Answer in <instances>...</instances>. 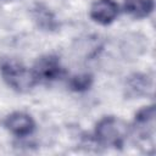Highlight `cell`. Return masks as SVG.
I'll use <instances>...</instances> for the list:
<instances>
[{"instance_id": "cell-3", "label": "cell", "mask_w": 156, "mask_h": 156, "mask_svg": "<svg viewBox=\"0 0 156 156\" xmlns=\"http://www.w3.org/2000/svg\"><path fill=\"white\" fill-rule=\"evenodd\" d=\"M32 72L38 83H51L61 79L66 74V69L58 56L46 54L38 57L32 67Z\"/></svg>"}, {"instance_id": "cell-6", "label": "cell", "mask_w": 156, "mask_h": 156, "mask_svg": "<svg viewBox=\"0 0 156 156\" xmlns=\"http://www.w3.org/2000/svg\"><path fill=\"white\" fill-rule=\"evenodd\" d=\"M132 128L140 139H151L155 132V106L149 105L140 108L134 116Z\"/></svg>"}, {"instance_id": "cell-8", "label": "cell", "mask_w": 156, "mask_h": 156, "mask_svg": "<svg viewBox=\"0 0 156 156\" xmlns=\"http://www.w3.org/2000/svg\"><path fill=\"white\" fill-rule=\"evenodd\" d=\"M126 95L129 98H145L152 94V78L145 73H132L124 83Z\"/></svg>"}, {"instance_id": "cell-7", "label": "cell", "mask_w": 156, "mask_h": 156, "mask_svg": "<svg viewBox=\"0 0 156 156\" xmlns=\"http://www.w3.org/2000/svg\"><path fill=\"white\" fill-rule=\"evenodd\" d=\"M30 16L35 26L43 32L52 33L60 28V22L56 15L44 2L37 1L30 9Z\"/></svg>"}, {"instance_id": "cell-1", "label": "cell", "mask_w": 156, "mask_h": 156, "mask_svg": "<svg viewBox=\"0 0 156 156\" xmlns=\"http://www.w3.org/2000/svg\"><path fill=\"white\" fill-rule=\"evenodd\" d=\"M128 134L129 127L122 118L117 116H104L95 124L93 140L100 146L122 149Z\"/></svg>"}, {"instance_id": "cell-10", "label": "cell", "mask_w": 156, "mask_h": 156, "mask_svg": "<svg viewBox=\"0 0 156 156\" xmlns=\"http://www.w3.org/2000/svg\"><path fill=\"white\" fill-rule=\"evenodd\" d=\"M93 84H94V77L91 73H88V72L78 73L69 77L67 83L69 90L74 93H84L89 90L93 87Z\"/></svg>"}, {"instance_id": "cell-5", "label": "cell", "mask_w": 156, "mask_h": 156, "mask_svg": "<svg viewBox=\"0 0 156 156\" xmlns=\"http://www.w3.org/2000/svg\"><path fill=\"white\" fill-rule=\"evenodd\" d=\"M119 15V6L115 0H95L89 10L90 18L101 26H108Z\"/></svg>"}, {"instance_id": "cell-9", "label": "cell", "mask_w": 156, "mask_h": 156, "mask_svg": "<svg viewBox=\"0 0 156 156\" xmlns=\"http://www.w3.org/2000/svg\"><path fill=\"white\" fill-rule=\"evenodd\" d=\"M155 7L154 0H124L123 10L127 15L135 20L149 17Z\"/></svg>"}, {"instance_id": "cell-2", "label": "cell", "mask_w": 156, "mask_h": 156, "mask_svg": "<svg viewBox=\"0 0 156 156\" xmlns=\"http://www.w3.org/2000/svg\"><path fill=\"white\" fill-rule=\"evenodd\" d=\"M0 76L9 88L21 94L29 93L38 84L32 68L13 57L0 58Z\"/></svg>"}, {"instance_id": "cell-4", "label": "cell", "mask_w": 156, "mask_h": 156, "mask_svg": "<svg viewBox=\"0 0 156 156\" xmlns=\"http://www.w3.org/2000/svg\"><path fill=\"white\" fill-rule=\"evenodd\" d=\"M6 130H9L12 135L17 138H26L33 134L35 130V121L34 118L23 111H15L9 113L2 122Z\"/></svg>"}]
</instances>
